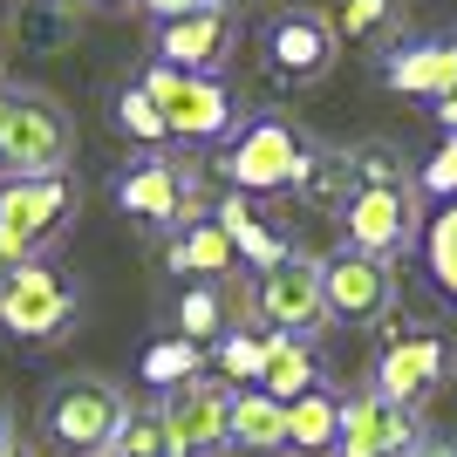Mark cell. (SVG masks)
<instances>
[{
	"instance_id": "cell-19",
	"label": "cell",
	"mask_w": 457,
	"mask_h": 457,
	"mask_svg": "<svg viewBox=\"0 0 457 457\" xmlns=\"http://www.w3.org/2000/svg\"><path fill=\"white\" fill-rule=\"evenodd\" d=\"M212 226H219V232L232 239V260H253L260 273H273V267L287 260V253H294V246H287V239H280L273 226H260V219H253V205L239 198V191H232V198H219V219H212Z\"/></svg>"
},
{
	"instance_id": "cell-6",
	"label": "cell",
	"mask_w": 457,
	"mask_h": 457,
	"mask_svg": "<svg viewBox=\"0 0 457 457\" xmlns=\"http://www.w3.org/2000/svg\"><path fill=\"white\" fill-rule=\"evenodd\" d=\"M457 376V348L451 335H430V328H417V335H396V342L376 355V396L403 403V410H423V403L437 396L444 382Z\"/></svg>"
},
{
	"instance_id": "cell-12",
	"label": "cell",
	"mask_w": 457,
	"mask_h": 457,
	"mask_svg": "<svg viewBox=\"0 0 457 457\" xmlns=\"http://www.w3.org/2000/svg\"><path fill=\"white\" fill-rule=\"evenodd\" d=\"M253 314H260L273 335H294V342H307V335L328 321V301H321V260L287 253L273 273H260V280H253Z\"/></svg>"
},
{
	"instance_id": "cell-4",
	"label": "cell",
	"mask_w": 457,
	"mask_h": 457,
	"mask_svg": "<svg viewBox=\"0 0 457 457\" xmlns=\"http://www.w3.org/2000/svg\"><path fill=\"white\" fill-rule=\"evenodd\" d=\"M137 89L151 96V110L164 116V137H185V144H212V137L232 130V96L226 82L212 76H191V69H144Z\"/></svg>"
},
{
	"instance_id": "cell-28",
	"label": "cell",
	"mask_w": 457,
	"mask_h": 457,
	"mask_svg": "<svg viewBox=\"0 0 457 457\" xmlns=\"http://www.w3.org/2000/svg\"><path fill=\"white\" fill-rule=\"evenodd\" d=\"M348 164H355V185H410V157L396 144H355Z\"/></svg>"
},
{
	"instance_id": "cell-30",
	"label": "cell",
	"mask_w": 457,
	"mask_h": 457,
	"mask_svg": "<svg viewBox=\"0 0 457 457\" xmlns=\"http://www.w3.org/2000/svg\"><path fill=\"white\" fill-rule=\"evenodd\" d=\"M389 21H396V0H348V7H342V21H335V35L369 41V35H382Z\"/></svg>"
},
{
	"instance_id": "cell-34",
	"label": "cell",
	"mask_w": 457,
	"mask_h": 457,
	"mask_svg": "<svg viewBox=\"0 0 457 457\" xmlns=\"http://www.w3.org/2000/svg\"><path fill=\"white\" fill-rule=\"evenodd\" d=\"M437 123H444V137H457V89L437 96Z\"/></svg>"
},
{
	"instance_id": "cell-37",
	"label": "cell",
	"mask_w": 457,
	"mask_h": 457,
	"mask_svg": "<svg viewBox=\"0 0 457 457\" xmlns=\"http://www.w3.org/2000/svg\"><path fill=\"white\" fill-rule=\"evenodd\" d=\"M0 457H28V451H0Z\"/></svg>"
},
{
	"instance_id": "cell-16",
	"label": "cell",
	"mask_w": 457,
	"mask_h": 457,
	"mask_svg": "<svg viewBox=\"0 0 457 457\" xmlns=\"http://www.w3.org/2000/svg\"><path fill=\"white\" fill-rule=\"evenodd\" d=\"M382 82L396 96H423V103H437V96L457 89V41L451 35H430V41H410L396 55L382 62Z\"/></svg>"
},
{
	"instance_id": "cell-13",
	"label": "cell",
	"mask_w": 457,
	"mask_h": 457,
	"mask_svg": "<svg viewBox=\"0 0 457 457\" xmlns=\"http://www.w3.org/2000/svg\"><path fill=\"white\" fill-rule=\"evenodd\" d=\"M116 205L130 212V219H151V226H198V212H205V185H198V171H185V164L151 157V164H137V171L123 178Z\"/></svg>"
},
{
	"instance_id": "cell-2",
	"label": "cell",
	"mask_w": 457,
	"mask_h": 457,
	"mask_svg": "<svg viewBox=\"0 0 457 457\" xmlns=\"http://www.w3.org/2000/svg\"><path fill=\"white\" fill-rule=\"evenodd\" d=\"M76 212V185L69 171H41V178H7L0 185V267H28Z\"/></svg>"
},
{
	"instance_id": "cell-35",
	"label": "cell",
	"mask_w": 457,
	"mask_h": 457,
	"mask_svg": "<svg viewBox=\"0 0 457 457\" xmlns=\"http://www.w3.org/2000/svg\"><path fill=\"white\" fill-rule=\"evenodd\" d=\"M0 451H14V423H7V403H0Z\"/></svg>"
},
{
	"instance_id": "cell-8",
	"label": "cell",
	"mask_w": 457,
	"mask_h": 457,
	"mask_svg": "<svg viewBox=\"0 0 457 457\" xmlns=\"http://www.w3.org/2000/svg\"><path fill=\"white\" fill-rule=\"evenodd\" d=\"M321 301H328V321L342 328H376L396 314V273L382 267V260H369V253H335V260H321Z\"/></svg>"
},
{
	"instance_id": "cell-20",
	"label": "cell",
	"mask_w": 457,
	"mask_h": 457,
	"mask_svg": "<svg viewBox=\"0 0 457 457\" xmlns=\"http://www.w3.org/2000/svg\"><path fill=\"white\" fill-rule=\"evenodd\" d=\"M314 382H321L314 348L294 342V335H267V369H260V382H253V389H267L273 403H294V396H307Z\"/></svg>"
},
{
	"instance_id": "cell-3",
	"label": "cell",
	"mask_w": 457,
	"mask_h": 457,
	"mask_svg": "<svg viewBox=\"0 0 457 457\" xmlns=\"http://www.w3.org/2000/svg\"><path fill=\"white\" fill-rule=\"evenodd\" d=\"M342 239L348 253H369V260H403V253L423 239V212H417V185H355L342 212Z\"/></svg>"
},
{
	"instance_id": "cell-15",
	"label": "cell",
	"mask_w": 457,
	"mask_h": 457,
	"mask_svg": "<svg viewBox=\"0 0 457 457\" xmlns=\"http://www.w3.org/2000/svg\"><path fill=\"white\" fill-rule=\"evenodd\" d=\"M226 55H232V21H226V7L157 21V62H164V69H191V76H205V69H219Z\"/></svg>"
},
{
	"instance_id": "cell-25",
	"label": "cell",
	"mask_w": 457,
	"mask_h": 457,
	"mask_svg": "<svg viewBox=\"0 0 457 457\" xmlns=\"http://www.w3.org/2000/svg\"><path fill=\"white\" fill-rule=\"evenodd\" d=\"M198 362H205L198 342H157L151 355H144V382H151V389H178V382L198 376Z\"/></svg>"
},
{
	"instance_id": "cell-18",
	"label": "cell",
	"mask_w": 457,
	"mask_h": 457,
	"mask_svg": "<svg viewBox=\"0 0 457 457\" xmlns=\"http://www.w3.org/2000/svg\"><path fill=\"white\" fill-rule=\"evenodd\" d=\"M335 430H342V396L328 382H314L307 396L287 403V444H294V457H328L335 451Z\"/></svg>"
},
{
	"instance_id": "cell-22",
	"label": "cell",
	"mask_w": 457,
	"mask_h": 457,
	"mask_svg": "<svg viewBox=\"0 0 457 457\" xmlns=\"http://www.w3.org/2000/svg\"><path fill=\"white\" fill-rule=\"evenodd\" d=\"M164 267H171V273H198V280H226V273H232V239L212 226V219H198V226H185L171 239Z\"/></svg>"
},
{
	"instance_id": "cell-33",
	"label": "cell",
	"mask_w": 457,
	"mask_h": 457,
	"mask_svg": "<svg viewBox=\"0 0 457 457\" xmlns=\"http://www.w3.org/2000/svg\"><path fill=\"white\" fill-rule=\"evenodd\" d=\"M157 21H178V14H205V7H219V0H144Z\"/></svg>"
},
{
	"instance_id": "cell-11",
	"label": "cell",
	"mask_w": 457,
	"mask_h": 457,
	"mask_svg": "<svg viewBox=\"0 0 457 457\" xmlns=\"http://www.w3.org/2000/svg\"><path fill=\"white\" fill-rule=\"evenodd\" d=\"M226 417H232V389L212 376H191L171 389V403L157 410L164 423V457H219L226 451Z\"/></svg>"
},
{
	"instance_id": "cell-29",
	"label": "cell",
	"mask_w": 457,
	"mask_h": 457,
	"mask_svg": "<svg viewBox=\"0 0 457 457\" xmlns=\"http://www.w3.org/2000/svg\"><path fill=\"white\" fill-rule=\"evenodd\" d=\"M178 342H219V287H191L178 301Z\"/></svg>"
},
{
	"instance_id": "cell-31",
	"label": "cell",
	"mask_w": 457,
	"mask_h": 457,
	"mask_svg": "<svg viewBox=\"0 0 457 457\" xmlns=\"http://www.w3.org/2000/svg\"><path fill=\"white\" fill-rule=\"evenodd\" d=\"M116 116H123V130H130L137 144H164V116L151 110V96H144V89H123Z\"/></svg>"
},
{
	"instance_id": "cell-36",
	"label": "cell",
	"mask_w": 457,
	"mask_h": 457,
	"mask_svg": "<svg viewBox=\"0 0 457 457\" xmlns=\"http://www.w3.org/2000/svg\"><path fill=\"white\" fill-rule=\"evenodd\" d=\"M417 457H457V444H423Z\"/></svg>"
},
{
	"instance_id": "cell-27",
	"label": "cell",
	"mask_w": 457,
	"mask_h": 457,
	"mask_svg": "<svg viewBox=\"0 0 457 457\" xmlns=\"http://www.w3.org/2000/svg\"><path fill=\"white\" fill-rule=\"evenodd\" d=\"M110 457H164V423H157V410H123V423H116V437L103 444Z\"/></svg>"
},
{
	"instance_id": "cell-21",
	"label": "cell",
	"mask_w": 457,
	"mask_h": 457,
	"mask_svg": "<svg viewBox=\"0 0 457 457\" xmlns=\"http://www.w3.org/2000/svg\"><path fill=\"white\" fill-rule=\"evenodd\" d=\"M294 191H301V205H314V212H342L348 198H355V164H348V151H307Z\"/></svg>"
},
{
	"instance_id": "cell-9",
	"label": "cell",
	"mask_w": 457,
	"mask_h": 457,
	"mask_svg": "<svg viewBox=\"0 0 457 457\" xmlns=\"http://www.w3.org/2000/svg\"><path fill=\"white\" fill-rule=\"evenodd\" d=\"M48 437L69 444V451H103V444L116 437V423H123V396H116V382L103 376H69L48 389Z\"/></svg>"
},
{
	"instance_id": "cell-17",
	"label": "cell",
	"mask_w": 457,
	"mask_h": 457,
	"mask_svg": "<svg viewBox=\"0 0 457 457\" xmlns=\"http://www.w3.org/2000/svg\"><path fill=\"white\" fill-rule=\"evenodd\" d=\"M226 451H287V403H273L267 389H232Z\"/></svg>"
},
{
	"instance_id": "cell-26",
	"label": "cell",
	"mask_w": 457,
	"mask_h": 457,
	"mask_svg": "<svg viewBox=\"0 0 457 457\" xmlns=\"http://www.w3.org/2000/svg\"><path fill=\"white\" fill-rule=\"evenodd\" d=\"M260 369H267V335H253V328L219 335V376L226 382H260Z\"/></svg>"
},
{
	"instance_id": "cell-23",
	"label": "cell",
	"mask_w": 457,
	"mask_h": 457,
	"mask_svg": "<svg viewBox=\"0 0 457 457\" xmlns=\"http://www.w3.org/2000/svg\"><path fill=\"white\" fill-rule=\"evenodd\" d=\"M14 35H21V48L55 55V48L76 41V14H69V0H28V7L14 14Z\"/></svg>"
},
{
	"instance_id": "cell-10",
	"label": "cell",
	"mask_w": 457,
	"mask_h": 457,
	"mask_svg": "<svg viewBox=\"0 0 457 457\" xmlns=\"http://www.w3.org/2000/svg\"><path fill=\"white\" fill-rule=\"evenodd\" d=\"M417 451H423V417L417 410H403V403L362 389V396L342 403V430H335V451L328 457H417Z\"/></svg>"
},
{
	"instance_id": "cell-5",
	"label": "cell",
	"mask_w": 457,
	"mask_h": 457,
	"mask_svg": "<svg viewBox=\"0 0 457 457\" xmlns=\"http://www.w3.org/2000/svg\"><path fill=\"white\" fill-rule=\"evenodd\" d=\"M69 321H76V287L62 280L55 267L28 260V267L0 273V328L14 342H55Z\"/></svg>"
},
{
	"instance_id": "cell-7",
	"label": "cell",
	"mask_w": 457,
	"mask_h": 457,
	"mask_svg": "<svg viewBox=\"0 0 457 457\" xmlns=\"http://www.w3.org/2000/svg\"><path fill=\"white\" fill-rule=\"evenodd\" d=\"M301 130L294 123H280V116H260V123H246V130L232 137V151L219 171L232 178V191L246 198V191H294V178H301Z\"/></svg>"
},
{
	"instance_id": "cell-14",
	"label": "cell",
	"mask_w": 457,
	"mask_h": 457,
	"mask_svg": "<svg viewBox=\"0 0 457 457\" xmlns=\"http://www.w3.org/2000/svg\"><path fill=\"white\" fill-rule=\"evenodd\" d=\"M342 55V35H335V21L314 14V7H287L280 21L267 28V69L280 82H321Z\"/></svg>"
},
{
	"instance_id": "cell-24",
	"label": "cell",
	"mask_w": 457,
	"mask_h": 457,
	"mask_svg": "<svg viewBox=\"0 0 457 457\" xmlns=\"http://www.w3.org/2000/svg\"><path fill=\"white\" fill-rule=\"evenodd\" d=\"M417 246H423V273H430V287L457 301V198L430 219V226H423Z\"/></svg>"
},
{
	"instance_id": "cell-32",
	"label": "cell",
	"mask_w": 457,
	"mask_h": 457,
	"mask_svg": "<svg viewBox=\"0 0 457 457\" xmlns=\"http://www.w3.org/2000/svg\"><path fill=\"white\" fill-rule=\"evenodd\" d=\"M417 191H430V198H444V205L457 198V137H444L437 157H430V164L417 171Z\"/></svg>"
},
{
	"instance_id": "cell-1",
	"label": "cell",
	"mask_w": 457,
	"mask_h": 457,
	"mask_svg": "<svg viewBox=\"0 0 457 457\" xmlns=\"http://www.w3.org/2000/svg\"><path fill=\"white\" fill-rule=\"evenodd\" d=\"M69 151H76V123H69V110L55 96L0 82V171H14V178L69 171Z\"/></svg>"
}]
</instances>
